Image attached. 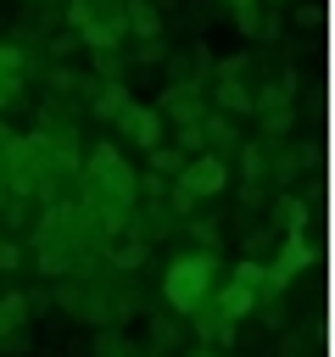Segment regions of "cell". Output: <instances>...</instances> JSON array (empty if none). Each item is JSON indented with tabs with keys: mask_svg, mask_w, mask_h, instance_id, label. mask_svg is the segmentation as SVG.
<instances>
[{
	"mask_svg": "<svg viewBox=\"0 0 335 357\" xmlns=\"http://www.w3.org/2000/svg\"><path fill=\"white\" fill-rule=\"evenodd\" d=\"M212 284H218V257L201 245V251L168 262V273H162V301H168L173 312H201V301H207Z\"/></svg>",
	"mask_w": 335,
	"mask_h": 357,
	"instance_id": "6da1fadb",
	"label": "cell"
},
{
	"mask_svg": "<svg viewBox=\"0 0 335 357\" xmlns=\"http://www.w3.org/2000/svg\"><path fill=\"white\" fill-rule=\"evenodd\" d=\"M89 178H95L100 195H112V201H134V173H128V162H123V151H117L112 139H100V145L89 151Z\"/></svg>",
	"mask_w": 335,
	"mask_h": 357,
	"instance_id": "7a4b0ae2",
	"label": "cell"
},
{
	"mask_svg": "<svg viewBox=\"0 0 335 357\" xmlns=\"http://www.w3.org/2000/svg\"><path fill=\"white\" fill-rule=\"evenodd\" d=\"M173 178L201 201V195H218V190L229 184V167H223V156H218V151H195V156H184V167H179Z\"/></svg>",
	"mask_w": 335,
	"mask_h": 357,
	"instance_id": "3957f363",
	"label": "cell"
},
{
	"mask_svg": "<svg viewBox=\"0 0 335 357\" xmlns=\"http://www.w3.org/2000/svg\"><path fill=\"white\" fill-rule=\"evenodd\" d=\"M117 128H123L134 145H145V151L168 139V117H162V112H151V106H134V100L117 112Z\"/></svg>",
	"mask_w": 335,
	"mask_h": 357,
	"instance_id": "277c9868",
	"label": "cell"
},
{
	"mask_svg": "<svg viewBox=\"0 0 335 357\" xmlns=\"http://www.w3.org/2000/svg\"><path fill=\"white\" fill-rule=\"evenodd\" d=\"M307 268H313V251H307L302 240H285V245H279V257H274V268L262 273V284H268V290H285V284H290V279H302Z\"/></svg>",
	"mask_w": 335,
	"mask_h": 357,
	"instance_id": "5b68a950",
	"label": "cell"
},
{
	"mask_svg": "<svg viewBox=\"0 0 335 357\" xmlns=\"http://www.w3.org/2000/svg\"><path fill=\"white\" fill-rule=\"evenodd\" d=\"M162 117H173V123H201V112H207V100L195 95V84H173L168 95H162V106H156Z\"/></svg>",
	"mask_w": 335,
	"mask_h": 357,
	"instance_id": "8992f818",
	"label": "cell"
},
{
	"mask_svg": "<svg viewBox=\"0 0 335 357\" xmlns=\"http://www.w3.org/2000/svg\"><path fill=\"white\" fill-rule=\"evenodd\" d=\"M212 100H218V112H223V117L251 112V89H246L240 78H218V84H212Z\"/></svg>",
	"mask_w": 335,
	"mask_h": 357,
	"instance_id": "52a82bcc",
	"label": "cell"
},
{
	"mask_svg": "<svg viewBox=\"0 0 335 357\" xmlns=\"http://www.w3.org/2000/svg\"><path fill=\"white\" fill-rule=\"evenodd\" d=\"M251 307H257V290H251V284H234V279H229V284L218 290V312H223V318H246Z\"/></svg>",
	"mask_w": 335,
	"mask_h": 357,
	"instance_id": "ba28073f",
	"label": "cell"
},
{
	"mask_svg": "<svg viewBox=\"0 0 335 357\" xmlns=\"http://www.w3.org/2000/svg\"><path fill=\"white\" fill-rule=\"evenodd\" d=\"M128 28H134L140 39H162V17H156V6H151V0H128Z\"/></svg>",
	"mask_w": 335,
	"mask_h": 357,
	"instance_id": "9c48e42d",
	"label": "cell"
},
{
	"mask_svg": "<svg viewBox=\"0 0 335 357\" xmlns=\"http://www.w3.org/2000/svg\"><path fill=\"white\" fill-rule=\"evenodd\" d=\"M123 106H128V84H117V78H112V84H100V89H95V100H89V112H95V117H117Z\"/></svg>",
	"mask_w": 335,
	"mask_h": 357,
	"instance_id": "30bf717a",
	"label": "cell"
},
{
	"mask_svg": "<svg viewBox=\"0 0 335 357\" xmlns=\"http://www.w3.org/2000/svg\"><path fill=\"white\" fill-rule=\"evenodd\" d=\"M307 223V201L302 195H279L274 201V229H302Z\"/></svg>",
	"mask_w": 335,
	"mask_h": 357,
	"instance_id": "8fae6325",
	"label": "cell"
},
{
	"mask_svg": "<svg viewBox=\"0 0 335 357\" xmlns=\"http://www.w3.org/2000/svg\"><path fill=\"white\" fill-rule=\"evenodd\" d=\"M179 167H184V151H179V145H168V139L151 145V173H156V178H162V173H179Z\"/></svg>",
	"mask_w": 335,
	"mask_h": 357,
	"instance_id": "7c38bea8",
	"label": "cell"
},
{
	"mask_svg": "<svg viewBox=\"0 0 335 357\" xmlns=\"http://www.w3.org/2000/svg\"><path fill=\"white\" fill-rule=\"evenodd\" d=\"M22 318H28V296H0V335L17 329Z\"/></svg>",
	"mask_w": 335,
	"mask_h": 357,
	"instance_id": "4fadbf2b",
	"label": "cell"
},
{
	"mask_svg": "<svg viewBox=\"0 0 335 357\" xmlns=\"http://www.w3.org/2000/svg\"><path fill=\"white\" fill-rule=\"evenodd\" d=\"M240 173H246V184L262 178V145H246V139H240Z\"/></svg>",
	"mask_w": 335,
	"mask_h": 357,
	"instance_id": "5bb4252c",
	"label": "cell"
},
{
	"mask_svg": "<svg viewBox=\"0 0 335 357\" xmlns=\"http://www.w3.org/2000/svg\"><path fill=\"white\" fill-rule=\"evenodd\" d=\"M234 284H251V290H262V262H257L251 251L234 262Z\"/></svg>",
	"mask_w": 335,
	"mask_h": 357,
	"instance_id": "9a60e30c",
	"label": "cell"
},
{
	"mask_svg": "<svg viewBox=\"0 0 335 357\" xmlns=\"http://www.w3.org/2000/svg\"><path fill=\"white\" fill-rule=\"evenodd\" d=\"M50 89H56V95H78V89H84V73H73V67H56V73H50Z\"/></svg>",
	"mask_w": 335,
	"mask_h": 357,
	"instance_id": "2e32d148",
	"label": "cell"
},
{
	"mask_svg": "<svg viewBox=\"0 0 335 357\" xmlns=\"http://www.w3.org/2000/svg\"><path fill=\"white\" fill-rule=\"evenodd\" d=\"M140 262H145V240H128L112 251V268H140Z\"/></svg>",
	"mask_w": 335,
	"mask_h": 357,
	"instance_id": "e0dca14e",
	"label": "cell"
},
{
	"mask_svg": "<svg viewBox=\"0 0 335 357\" xmlns=\"http://www.w3.org/2000/svg\"><path fill=\"white\" fill-rule=\"evenodd\" d=\"M173 340H179V324H173V318H162V312H156V318H151V346H162V351H168V346H173Z\"/></svg>",
	"mask_w": 335,
	"mask_h": 357,
	"instance_id": "ac0fdd59",
	"label": "cell"
},
{
	"mask_svg": "<svg viewBox=\"0 0 335 357\" xmlns=\"http://www.w3.org/2000/svg\"><path fill=\"white\" fill-rule=\"evenodd\" d=\"M190 234H195V240L212 251V245H218V218H195V223H190Z\"/></svg>",
	"mask_w": 335,
	"mask_h": 357,
	"instance_id": "d6986e66",
	"label": "cell"
},
{
	"mask_svg": "<svg viewBox=\"0 0 335 357\" xmlns=\"http://www.w3.org/2000/svg\"><path fill=\"white\" fill-rule=\"evenodd\" d=\"M95 351H100V357H128V340H123V335H100Z\"/></svg>",
	"mask_w": 335,
	"mask_h": 357,
	"instance_id": "ffe728a7",
	"label": "cell"
},
{
	"mask_svg": "<svg viewBox=\"0 0 335 357\" xmlns=\"http://www.w3.org/2000/svg\"><path fill=\"white\" fill-rule=\"evenodd\" d=\"M0 67H11V73H17V67H28V56H22L17 45H0Z\"/></svg>",
	"mask_w": 335,
	"mask_h": 357,
	"instance_id": "44dd1931",
	"label": "cell"
},
{
	"mask_svg": "<svg viewBox=\"0 0 335 357\" xmlns=\"http://www.w3.org/2000/svg\"><path fill=\"white\" fill-rule=\"evenodd\" d=\"M168 50H162V39H140V61H162Z\"/></svg>",
	"mask_w": 335,
	"mask_h": 357,
	"instance_id": "7402d4cb",
	"label": "cell"
},
{
	"mask_svg": "<svg viewBox=\"0 0 335 357\" xmlns=\"http://www.w3.org/2000/svg\"><path fill=\"white\" fill-rule=\"evenodd\" d=\"M268 240H274V229H251V234H246V240H240V245H246V251H262V245H268Z\"/></svg>",
	"mask_w": 335,
	"mask_h": 357,
	"instance_id": "603a6c76",
	"label": "cell"
},
{
	"mask_svg": "<svg viewBox=\"0 0 335 357\" xmlns=\"http://www.w3.org/2000/svg\"><path fill=\"white\" fill-rule=\"evenodd\" d=\"M190 357H212V351H207V346H201V351H190Z\"/></svg>",
	"mask_w": 335,
	"mask_h": 357,
	"instance_id": "cb8c5ba5",
	"label": "cell"
},
{
	"mask_svg": "<svg viewBox=\"0 0 335 357\" xmlns=\"http://www.w3.org/2000/svg\"><path fill=\"white\" fill-rule=\"evenodd\" d=\"M229 6H251V0H229Z\"/></svg>",
	"mask_w": 335,
	"mask_h": 357,
	"instance_id": "d4e9b609",
	"label": "cell"
},
{
	"mask_svg": "<svg viewBox=\"0 0 335 357\" xmlns=\"http://www.w3.org/2000/svg\"><path fill=\"white\" fill-rule=\"evenodd\" d=\"M0 240H6V234H0Z\"/></svg>",
	"mask_w": 335,
	"mask_h": 357,
	"instance_id": "484cf974",
	"label": "cell"
},
{
	"mask_svg": "<svg viewBox=\"0 0 335 357\" xmlns=\"http://www.w3.org/2000/svg\"><path fill=\"white\" fill-rule=\"evenodd\" d=\"M274 6H279V0H274Z\"/></svg>",
	"mask_w": 335,
	"mask_h": 357,
	"instance_id": "4316f807",
	"label": "cell"
}]
</instances>
